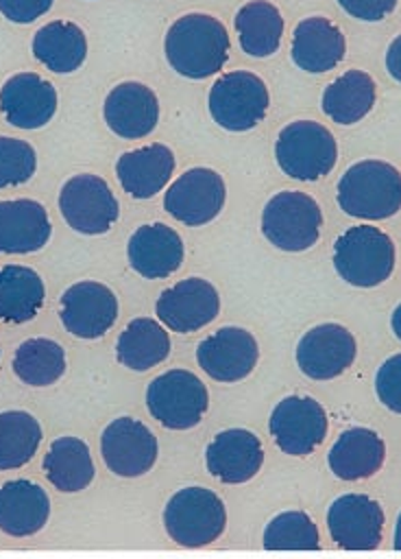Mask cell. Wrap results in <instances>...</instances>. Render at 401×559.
I'll return each instance as SVG.
<instances>
[{
	"instance_id": "26",
	"label": "cell",
	"mask_w": 401,
	"mask_h": 559,
	"mask_svg": "<svg viewBox=\"0 0 401 559\" xmlns=\"http://www.w3.org/2000/svg\"><path fill=\"white\" fill-rule=\"evenodd\" d=\"M386 459L384 439L370 428L344 430L329 450V467L342 480H362L377 474Z\"/></svg>"
},
{
	"instance_id": "18",
	"label": "cell",
	"mask_w": 401,
	"mask_h": 559,
	"mask_svg": "<svg viewBox=\"0 0 401 559\" xmlns=\"http://www.w3.org/2000/svg\"><path fill=\"white\" fill-rule=\"evenodd\" d=\"M0 111L17 129H39L57 111V90L35 72H20L0 87Z\"/></svg>"
},
{
	"instance_id": "14",
	"label": "cell",
	"mask_w": 401,
	"mask_h": 559,
	"mask_svg": "<svg viewBox=\"0 0 401 559\" xmlns=\"http://www.w3.org/2000/svg\"><path fill=\"white\" fill-rule=\"evenodd\" d=\"M118 319V297L107 284L85 280L61 295V323L78 338H100Z\"/></svg>"
},
{
	"instance_id": "42",
	"label": "cell",
	"mask_w": 401,
	"mask_h": 559,
	"mask_svg": "<svg viewBox=\"0 0 401 559\" xmlns=\"http://www.w3.org/2000/svg\"><path fill=\"white\" fill-rule=\"evenodd\" d=\"M394 544V548L397 550H401V513H399V518H397V526H394V539H392Z\"/></svg>"
},
{
	"instance_id": "1",
	"label": "cell",
	"mask_w": 401,
	"mask_h": 559,
	"mask_svg": "<svg viewBox=\"0 0 401 559\" xmlns=\"http://www.w3.org/2000/svg\"><path fill=\"white\" fill-rule=\"evenodd\" d=\"M229 33L224 24L207 13H185L166 31L163 52L174 72L185 79L200 81L218 70L229 59Z\"/></svg>"
},
{
	"instance_id": "7",
	"label": "cell",
	"mask_w": 401,
	"mask_h": 559,
	"mask_svg": "<svg viewBox=\"0 0 401 559\" xmlns=\"http://www.w3.org/2000/svg\"><path fill=\"white\" fill-rule=\"evenodd\" d=\"M211 120L227 131H248L257 127L270 105L268 87L262 76L246 70L220 74L209 87Z\"/></svg>"
},
{
	"instance_id": "38",
	"label": "cell",
	"mask_w": 401,
	"mask_h": 559,
	"mask_svg": "<svg viewBox=\"0 0 401 559\" xmlns=\"http://www.w3.org/2000/svg\"><path fill=\"white\" fill-rule=\"evenodd\" d=\"M52 0H0V13L15 24H31L48 13Z\"/></svg>"
},
{
	"instance_id": "11",
	"label": "cell",
	"mask_w": 401,
	"mask_h": 559,
	"mask_svg": "<svg viewBox=\"0 0 401 559\" xmlns=\"http://www.w3.org/2000/svg\"><path fill=\"white\" fill-rule=\"evenodd\" d=\"M327 413L314 397L288 395L270 413L268 430L277 448L290 456L312 454L327 435Z\"/></svg>"
},
{
	"instance_id": "36",
	"label": "cell",
	"mask_w": 401,
	"mask_h": 559,
	"mask_svg": "<svg viewBox=\"0 0 401 559\" xmlns=\"http://www.w3.org/2000/svg\"><path fill=\"white\" fill-rule=\"evenodd\" d=\"M35 168L37 155L26 140L0 135V188L26 183Z\"/></svg>"
},
{
	"instance_id": "5",
	"label": "cell",
	"mask_w": 401,
	"mask_h": 559,
	"mask_svg": "<svg viewBox=\"0 0 401 559\" xmlns=\"http://www.w3.org/2000/svg\"><path fill=\"white\" fill-rule=\"evenodd\" d=\"M163 526L172 542L200 548L216 542L227 526L222 500L205 487L179 489L163 509Z\"/></svg>"
},
{
	"instance_id": "8",
	"label": "cell",
	"mask_w": 401,
	"mask_h": 559,
	"mask_svg": "<svg viewBox=\"0 0 401 559\" xmlns=\"http://www.w3.org/2000/svg\"><path fill=\"white\" fill-rule=\"evenodd\" d=\"M148 413L170 430L194 428L209 406L207 386L187 369H170L157 376L146 391Z\"/></svg>"
},
{
	"instance_id": "15",
	"label": "cell",
	"mask_w": 401,
	"mask_h": 559,
	"mask_svg": "<svg viewBox=\"0 0 401 559\" xmlns=\"http://www.w3.org/2000/svg\"><path fill=\"white\" fill-rule=\"evenodd\" d=\"M331 539L347 550H373L381 542L384 511L366 493H344L327 511Z\"/></svg>"
},
{
	"instance_id": "25",
	"label": "cell",
	"mask_w": 401,
	"mask_h": 559,
	"mask_svg": "<svg viewBox=\"0 0 401 559\" xmlns=\"http://www.w3.org/2000/svg\"><path fill=\"white\" fill-rule=\"evenodd\" d=\"M50 515L48 493L31 480L17 478L0 487V531L11 537H28L44 528Z\"/></svg>"
},
{
	"instance_id": "3",
	"label": "cell",
	"mask_w": 401,
	"mask_h": 559,
	"mask_svg": "<svg viewBox=\"0 0 401 559\" xmlns=\"http://www.w3.org/2000/svg\"><path fill=\"white\" fill-rule=\"evenodd\" d=\"M333 266L351 286H377L392 275L394 242L375 225L349 227L333 245Z\"/></svg>"
},
{
	"instance_id": "4",
	"label": "cell",
	"mask_w": 401,
	"mask_h": 559,
	"mask_svg": "<svg viewBox=\"0 0 401 559\" xmlns=\"http://www.w3.org/2000/svg\"><path fill=\"white\" fill-rule=\"evenodd\" d=\"M275 159L288 177L316 181L329 175L336 166L338 144L325 124L314 120H294L279 131Z\"/></svg>"
},
{
	"instance_id": "40",
	"label": "cell",
	"mask_w": 401,
	"mask_h": 559,
	"mask_svg": "<svg viewBox=\"0 0 401 559\" xmlns=\"http://www.w3.org/2000/svg\"><path fill=\"white\" fill-rule=\"evenodd\" d=\"M386 70L397 83H401V35H397L386 50Z\"/></svg>"
},
{
	"instance_id": "12",
	"label": "cell",
	"mask_w": 401,
	"mask_h": 559,
	"mask_svg": "<svg viewBox=\"0 0 401 559\" xmlns=\"http://www.w3.org/2000/svg\"><path fill=\"white\" fill-rule=\"evenodd\" d=\"M159 321L179 334L209 325L220 312V297L211 282L187 277L163 290L155 304Z\"/></svg>"
},
{
	"instance_id": "32",
	"label": "cell",
	"mask_w": 401,
	"mask_h": 559,
	"mask_svg": "<svg viewBox=\"0 0 401 559\" xmlns=\"http://www.w3.org/2000/svg\"><path fill=\"white\" fill-rule=\"evenodd\" d=\"M44 297L46 288L37 271L20 264H7L0 269V321H31L39 312Z\"/></svg>"
},
{
	"instance_id": "30",
	"label": "cell",
	"mask_w": 401,
	"mask_h": 559,
	"mask_svg": "<svg viewBox=\"0 0 401 559\" xmlns=\"http://www.w3.org/2000/svg\"><path fill=\"white\" fill-rule=\"evenodd\" d=\"M170 354V336L166 328L150 319L137 317L133 319L118 336L116 356L120 365L133 371H146L155 365L163 362Z\"/></svg>"
},
{
	"instance_id": "33",
	"label": "cell",
	"mask_w": 401,
	"mask_h": 559,
	"mask_svg": "<svg viewBox=\"0 0 401 559\" xmlns=\"http://www.w3.org/2000/svg\"><path fill=\"white\" fill-rule=\"evenodd\" d=\"M15 376L31 386H48L65 371V352L52 338H28L13 354Z\"/></svg>"
},
{
	"instance_id": "21",
	"label": "cell",
	"mask_w": 401,
	"mask_h": 559,
	"mask_svg": "<svg viewBox=\"0 0 401 559\" xmlns=\"http://www.w3.org/2000/svg\"><path fill=\"white\" fill-rule=\"evenodd\" d=\"M185 255L181 236L166 223L139 225L126 245V258L135 273L146 280L172 275Z\"/></svg>"
},
{
	"instance_id": "17",
	"label": "cell",
	"mask_w": 401,
	"mask_h": 559,
	"mask_svg": "<svg viewBox=\"0 0 401 559\" xmlns=\"http://www.w3.org/2000/svg\"><path fill=\"white\" fill-rule=\"evenodd\" d=\"M259 358L255 336L244 328H220L198 343L196 360L200 369L218 382H238L251 376Z\"/></svg>"
},
{
	"instance_id": "37",
	"label": "cell",
	"mask_w": 401,
	"mask_h": 559,
	"mask_svg": "<svg viewBox=\"0 0 401 559\" xmlns=\"http://www.w3.org/2000/svg\"><path fill=\"white\" fill-rule=\"evenodd\" d=\"M375 391L386 408L401 415V354L384 360L375 376Z\"/></svg>"
},
{
	"instance_id": "19",
	"label": "cell",
	"mask_w": 401,
	"mask_h": 559,
	"mask_svg": "<svg viewBox=\"0 0 401 559\" xmlns=\"http://www.w3.org/2000/svg\"><path fill=\"white\" fill-rule=\"evenodd\" d=\"M105 122L107 127L124 138L137 140L153 133L159 120L157 94L137 81L118 83L105 98Z\"/></svg>"
},
{
	"instance_id": "23",
	"label": "cell",
	"mask_w": 401,
	"mask_h": 559,
	"mask_svg": "<svg viewBox=\"0 0 401 559\" xmlns=\"http://www.w3.org/2000/svg\"><path fill=\"white\" fill-rule=\"evenodd\" d=\"M174 153L161 142L126 151L116 162L122 190L133 199H150L166 188L174 173Z\"/></svg>"
},
{
	"instance_id": "39",
	"label": "cell",
	"mask_w": 401,
	"mask_h": 559,
	"mask_svg": "<svg viewBox=\"0 0 401 559\" xmlns=\"http://www.w3.org/2000/svg\"><path fill=\"white\" fill-rule=\"evenodd\" d=\"M351 17L362 22H379L388 17L399 0H336Z\"/></svg>"
},
{
	"instance_id": "6",
	"label": "cell",
	"mask_w": 401,
	"mask_h": 559,
	"mask_svg": "<svg viewBox=\"0 0 401 559\" xmlns=\"http://www.w3.org/2000/svg\"><path fill=\"white\" fill-rule=\"evenodd\" d=\"M323 227V210L314 197L299 190H281L262 212L264 238L281 251H305L316 245Z\"/></svg>"
},
{
	"instance_id": "20",
	"label": "cell",
	"mask_w": 401,
	"mask_h": 559,
	"mask_svg": "<svg viewBox=\"0 0 401 559\" xmlns=\"http://www.w3.org/2000/svg\"><path fill=\"white\" fill-rule=\"evenodd\" d=\"M207 472L227 485L251 480L262 463L264 448L255 432L246 428H229L218 432L205 450Z\"/></svg>"
},
{
	"instance_id": "34",
	"label": "cell",
	"mask_w": 401,
	"mask_h": 559,
	"mask_svg": "<svg viewBox=\"0 0 401 559\" xmlns=\"http://www.w3.org/2000/svg\"><path fill=\"white\" fill-rule=\"evenodd\" d=\"M41 441L39 421L26 411L0 413V469L26 465Z\"/></svg>"
},
{
	"instance_id": "10",
	"label": "cell",
	"mask_w": 401,
	"mask_h": 559,
	"mask_svg": "<svg viewBox=\"0 0 401 559\" xmlns=\"http://www.w3.org/2000/svg\"><path fill=\"white\" fill-rule=\"evenodd\" d=\"M224 199V179L211 168L196 166L170 183L163 197V207L174 221L190 227H200L220 214Z\"/></svg>"
},
{
	"instance_id": "28",
	"label": "cell",
	"mask_w": 401,
	"mask_h": 559,
	"mask_svg": "<svg viewBox=\"0 0 401 559\" xmlns=\"http://www.w3.org/2000/svg\"><path fill=\"white\" fill-rule=\"evenodd\" d=\"M240 48L248 57H270L279 50L283 37V15L268 0H251L242 4L233 17Z\"/></svg>"
},
{
	"instance_id": "2",
	"label": "cell",
	"mask_w": 401,
	"mask_h": 559,
	"mask_svg": "<svg viewBox=\"0 0 401 559\" xmlns=\"http://www.w3.org/2000/svg\"><path fill=\"white\" fill-rule=\"evenodd\" d=\"M338 205L347 216L384 221L401 210V173L381 159H362L338 181Z\"/></svg>"
},
{
	"instance_id": "31",
	"label": "cell",
	"mask_w": 401,
	"mask_h": 559,
	"mask_svg": "<svg viewBox=\"0 0 401 559\" xmlns=\"http://www.w3.org/2000/svg\"><path fill=\"white\" fill-rule=\"evenodd\" d=\"M44 472L50 485L63 493L85 489L96 474L89 448L78 437L54 439L44 456Z\"/></svg>"
},
{
	"instance_id": "9",
	"label": "cell",
	"mask_w": 401,
	"mask_h": 559,
	"mask_svg": "<svg viewBox=\"0 0 401 559\" xmlns=\"http://www.w3.org/2000/svg\"><path fill=\"white\" fill-rule=\"evenodd\" d=\"M59 210L74 231L87 236L109 231L120 214L118 199L109 183L89 173L74 175L61 186Z\"/></svg>"
},
{
	"instance_id": "41",
	"label": "cell",
	"mask_w": 401,
	"mask_h": 559,
	"mask_svg": "<svg viewBox=\"0 0 401 559\" xmlns=\"http://www.w3.org/2000/svg\"><path fill=\"white\" fill-rule=\"evenodd\" d=\"M390 325H392V332L397 338H401V304L394 308L392 312V319H390Z\"/></svg>"
},
{
	"instance_id": "22",
	"label": "cell",
	"mask_w": 401,
	"mask_h": 559,
	"mask_svg": "<svg viewBox=\"0 0 401 559\" xmlns=\"http://www.w3.org/2000/svg\"><path fill=\"white\" fill-rule=\"evenodd\" d=\"M344 35L331 20L312 15L294 26L290 57L296 68L309 74L329 72L344 59Z\"/></svg>"
},
{
	"instance_id": "29",
	"label": "cell",
	"mask_w": 401,
	"mask_h": 559,
	"mask_svg": "<svg viewBox=\"0 0 401 559\" xmlns=\"http://www.w3.org/2000/svg\"><path fill=\"white\" fill-rule=\"evenodd\" d=\"M375 98L373 76L364 70H347L325 87L320 107L336 124H355L373 109Z\"/></svg>"
},
{
	"instance_id": "16",
	"label": "cell",
	"mask_w": 401,
	"mask_h": 559,
	"mask_svg": "<svg viewBox=\"0 0 401 559\" xmlns=\"http://www.w3.org/2000/svg\"><path fill=\"white\" fill-rule=\"evenodd\" d=\"M357 354L353 334L338 323H323L305 332L296 345V365L312 380H331L344 373Z\"/></svg>"
},
{
	"instance_id": "27",
	"label": "cell",
	"mask_w": 401,
	"mask_h": 559,
	"mask_svg": "<svg viewBox=\"0 0 401 559\" xmlns=\"http://www.w3.org/2000/svg\"><path fill=\"white\" fill-rule=\"evenodd\" d=\"M33 55L50 72L70 74L78 70L87 57V37L78 24L54 20L33 35Z\"/></svg>"
},
{
	"instance_id": "24",
	"label": "cell",
	"mask_w": 401,
	"mask_h": 559,
	"mask_svg": "<svg viewBox=\"0 0 401 559\" xmlns=\"http://www.w3.org/2000/svg\"><path fill=\"white\" fill-rule=\"evenodd\" d=\"M50 218L35 199L0 201V253H33L50 238Z\"/></svg>"
},
{
	"instance_id": "13",
	"label": "cell",
	"mask_w": 401,
	"mask_h": 559,
	"mask_svg": "<svg viewBox=\"0 0 401 559\" xmlns=\"http://www.w3.org/2000/svg\"><path fill=\"white\" fill-rule=\"evenodd\" d=\"M100 454L109 472L135 478L155 465L159 445L148 426L133 417H118L102 430Z\"/></svg>"
},
{
	"instance_id": "35",
	"label": "cell",
	"mask_w": 401,
	"mask_h": 559,
	"mask_svg": "<svg viewBox=\"0 0 401 559\" xmlns=\"http://www.w3.org/2000/svg\"><path fill=\"white\" fill-rule=\"evenodd\" d=\"M268 550H318L320 537L314 520L305 511H283L264 528Z\"/></svg>"
}]
</instances>
